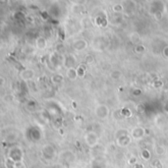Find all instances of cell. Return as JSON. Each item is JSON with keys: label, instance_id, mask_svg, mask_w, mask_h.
Instances as JSON below:
<instances>
[{"label": "cell", "instance_id": "12", "mask_svg": "<svg viewBox=\"0 0 168 168\" xmlns=\"http://www.w3.org/2000/svg\"><path fill=\"white\" fill-rule=\"evenodd\" d=\"M94 61V58L91 57V56H88V57H86V63H93Z\"/></svg>", "mask_w": 168, "mask_h": 168}, {"label": "cell", "instance_id": "16", "mask_svg": "<svg viewBox=\"0 0 168 168\" xmlns=\"http://www.w3.org/2000/svg\"><path fill=\"white\" fill-rule=\"evenodd\" d=\"M141 93H142V91H141V89H136V91H133V93H134L135 96H139V94H141Z\"/></svg>", "mask_w": 168, "mask_h": 168}, {"label": "cell", "instance_id": "10", "mask_svg": "<svg viewBox=\"0 0 168 168\" xmlns=\"http://www.w3.org/2000/svg\"><path fill=\"white\" fill-rule=\"evenodd\" d=\"M120 76H121V72L120 71H113L112 73H111V78L112 79H115V80H117V79H119L120 78Z\"/></svg>", "mask_w": 168, "mask_h": 168}, {"label": "cell", "instance_id": "4", "mask_svg": "<svg viewBox=\"0 0 168 168\" xmlns=\"http://www.w3.org/2000/svg\"><path fill=\"white\" fill-rule=\"evenodd\" d=\"M132 136L134 139H142V138L145 136V129L143 128H136L133 130L132 132Z\"/></svg>", "mask_w": 168, "mask_h": 168}, {"label": "cell", "instance_id": "3", "mask_svg": "<svg viewBox=\"0 0 168 168\" xmlns=\"http://www.w3.org/2000/svg\"><path fill=\"white\" fill-rule=\"evenodd\" d=\"M130 143H131V138H130L128 135L117 138V143L120 146V147H123V148L127 147V146L130 145Z\"/></svg>", "mask_w": 168, "mask_h": 168}, {"label": "cell", "instance_id": "9", "mask_svg": "<svg viewBox=\"0 0 168 168\" xmlns=\"http://www.w3.org/2000/svg\"><path fill=\"white\" fill-rule=\"evenodd\" d=\"M165 151H166L165 148L162 147V146H160V145H158L155 147V153L157 154V155H163V154L165 153Z\"/></svg>", "mask_w": 168, "mask_h": 168}, {"label": "cell", "instance_id": "1", "mask_svg": "<svg viewBox=\"0 0 168 168\" xmlns=\"http://www.w3.org/2000/svg\"><path fill=\"white\" fill-rule=\"evenodd\" d=\"M85 141L86 143L91 148H93L94 146L97 143V141H98V137H97L96 132H89L88 134L86 135L85 137Z\"/></svg>", "mask_w": 168, "mask_h": 168}, {"label": "cell", "instance_id": "15", "mask_svg": "<svg viewBox=\"0 0 168 168\" xmlns=\"http://www.w3.org/2000/svg\"><path fill=\"white\" fill-rule=\"evenodd\" d=\"M16 168H26V167L23 162L21 161V162H17V163H16Z\"/></svg>", "mask_w": 168, "mask_h": 168}, {"label": "cell", "instance_id": "6", "mask_svg": "<svg viewBox=\"0 0 168 168\" xmlns=\"http://www.w3.org/2000/svg\"><path fill=\"white\" fill-rule=\"evenodd\" d=\"M43 154L45 155V157H47L48 159L52 158L54 155V148L51 146H46L43 150Z\"/></svg>", "mask_w": 168, "mask_h": 168}, {"label": "cell", "instance_id": "17", "mask_svg": "<svg viewBox=\"0 0 168 168\" xmlns=\"http://www.w3.org/2000/svg\"><path fill=\"white\" fill-rule=\"evenodd\" d=\"M163 54H164V56H165V57H168V47L164 48V50H163Z\"/></svg>", "mask_w": 168, "mask_h": 168}, {"label": "cell", "instance_id": "8", "mask_svg": "<svg viewBox=\"0 0 168 168\" xmlns=\"http://www.w3.org/2000/svg\"><path fill=\"white\" fill-rule=\"evenodd\" d=\"M141 156H142V158L145 159V160H148V159L150 158V150H147V148L143 150L142 151H141Z\"/></svg>", "mask_w": 168, "mask_h": 168}, {"label": "cell", "instance_id": "5", "mask_svg": "<svg viewBox=\"0 0 168 168\" xmlns=\"http://www.w3.org/2000/svg\"><path fill=\"white\" fill-rule=\"evenodd\" d=\"M34 75V72L31 69H26L21 73V77L23 80H31L32 79Z\"/></svg>", "mask_w": 168, "mask_h": 168}, {"label": "cell", "instance_id": "2", "mask_svg": "<svg viewBox=\"0 0 168 168\" xmlns=\"http://www.w3.org/2000/svg\"><path fill=\"white\" fill-rule=\"evenodd\" d=\"M96 114L97 115V117L100 119H105L108 116V114H109V110H108V108L105 106V105L100 104L96 107Z\"/></svg>", "mask_w": 168, "mask_h": 168}, {"label": "cell", "instance_id": "14", "mask_svg": "<svg viewBox=\"0 0 168 168\" xmlns=\"http://www.w3.org/2000/svg\"><path fill=\"white\" fill-rule=\"evenodd\" d=\"M154 167H155V168H162L161 162L159 160H156L155 162H154Z\"/></svg>", "mask_w": 168, "mask_h": 168}, {"label": "cell", "instance_id": "13", "mask_svg": "<svg viewBox=\"0 0 168 168\" xmlns=\"http://www.w3.org/2000/svg\"><path fill=\"white\" fill-rule=\"evenodd\" d=\"M136 163H137V158L136 157H131L129 159V164L133 165V164H136Z\"/></svg>", "mask_w": 168, "mask_h": 168}, {"label": "cell", "instance_id": "11", "mask_svg": "<svg viewBox=\"0 0 168 168\" xmlns=\"http://www.w3.org/2000/svg\"><path fill=\"white\" fill-rule=\"evenodd\" d=\"M126 135H128L126 130H119V131H117V133H116V138H120V137L126 136Z\"/></svg>", "mask_w": 168, "mask_h": 168}, {"label": "cell", "instance_id": "7", "mask_svg": "<svg viewBox=\"0 0 168 168\" xmlns=\"http://www.w3.org/2000/svg\"><path fill=\"white\" fill-rule=\"evenodd\" d=\"M67 76H68L69 79H71V80H75L77 77H79V76H78L77 70H75L74 68L68 69V71H67Z\"/></svg>", "mask_w": 168, "mask_h": 168}]
</instances>
